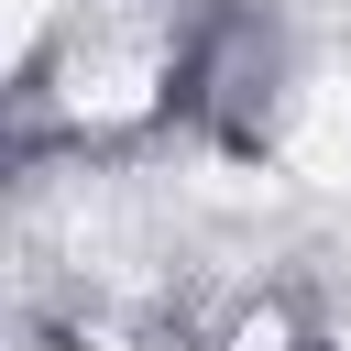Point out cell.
<instances>
[{
  "instance_id": "cell-1",
  "label": "cell",
  "mask_w": 351,
  "mask_h": 351,
  "mask_svg": "<svg viewBox=\"0 0 351 351\" xmlns=\"http://www.w3.org/2000/svg\"><path fill=\"white\" fill-rule=\"evenodd\" d=\"M208 0H66L55 33L11 55L0 154L11 165H143L186 121V44Z\"/></svg>"
},
{
  "instance_id": "cell-2",
  "label": "cell",
  "mask_w": 351,
  "mask_h": 351,
  "mask_svg": "<svg viewBox=\"0 0 351 351\" xmlns=\"http://www.w3.org/2000/svg\"><path fill=\"white\" fill-rule=\"evenodd\" d=\"M307 121V22L285 0H219L186 44V143L219 165H274Z\"/></svg>"
}]
</instances>
